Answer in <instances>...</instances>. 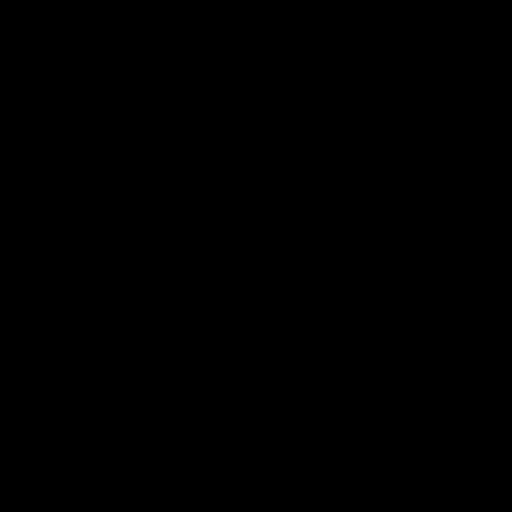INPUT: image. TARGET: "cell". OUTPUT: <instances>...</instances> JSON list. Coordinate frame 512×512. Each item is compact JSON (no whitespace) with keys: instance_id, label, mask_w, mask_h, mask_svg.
Segmentation results:
<instances>
[]
</instances>
